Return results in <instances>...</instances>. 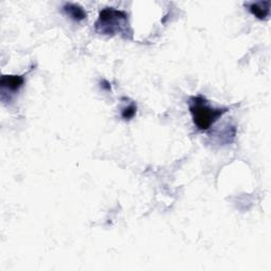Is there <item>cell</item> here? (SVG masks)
<instances>
[{"label": "cell", "instance_id": "3", "mask_svg": "<svg viewBox=\"0 0 271 271\" xmlns=\"http://www.w3.org/2000/svg\"><path fill=\"white\" fill-rule=\"evenodd\" d=\"M24 84V78L22 76H4L0 81L3 89L11 92L18 91Z\"/></svg>", "mask_w": 271, "mask_h": 271}, {"label": "cell", "instance_id": "4", "mask_svg": "<svg viewBox=\"0 0 271 271\" xmlns=\"http://www.w3.org/2000/svg\"><path fill=\"white\" fill-rule=\"evenodd\" d=\"M64 10V13L72 20L75 21H83L86 18H87V13H86V11L79 5L76 4H66L63 7Z\"/></svg>", "mask_w": 271, "mask_h": 271}, {"label": "cell", "instance_id": "5", "mask_svg": "<svg viewBox=\"0 0 271 271\" xmlns=\"http://www.w3.org/2000/svg\"><path fill=\"white\" fill-rule=\"evenodd\" d=\"M250 13L254 15L257 19L263 20L269 16L270 13V2L253 3L248 6Z\"/></svg>", "mask_w": 271, "mask_h": 271}, {"label": "cell", "instance_id": "7", "mask_svg": "<svg viewBox=\"0 0 271 271\" xmlns=\"http://www.w3.org/2000/svg\"><path fill=\"white\" fill-rule=\"evenodd\" d=\"M103 88H106L107 90H110V89H112V87H110V85H109V83L107 82V81H103Z\"/></svg>", "mask_w": 271, "mask_h": 271}, {"label": "cell", "instance_id": "6", "mask_svg": "<svg viewBox=\"0 0 271 271\" xmlns=\"http://www.w3.org/2000/svg\"><path fill=\"white\" fill-rule=\"evenodd\" d=\"M136 114H137V106H136L134 104H130L129 106L122 109L121 116L123 119L127 121V120H131L136 116Z\"/></svg>", "mask_w": 271, "mask_h": 271}, {"label": "cell", "instance_id": "2", "mask_svg": "<svg viewBox=\"0 0 271 271\" xmlns=\"http://www.w3.org/2000/svg\"><path fill=\"white\" fill-rule=\"evenodd\" d=\"M189 109L194 124L197 128L202 131L210 129L214 123L228 112V108L212 107L209 104L207 98L202 95L190 97Z\"/></svg>", "mask_w": 271, "mask_h": 271}, {"label": "cell", "instance_id": "1", "mask_svg": "<svg viewBox=\"0 0 271 271\" xmlns=\"http://www.w3.org/2000/svg\"><path fill=\"white\" fill-rule=\"evenodd\" d=\"M94 29L102 35H123L128 39V35H132L129 29L128 14L124 11L115 8H105L98 13L97 20L94 23Z\"/></svg>", "mask_w": 271, "mask_h": 271}]
</instances>
